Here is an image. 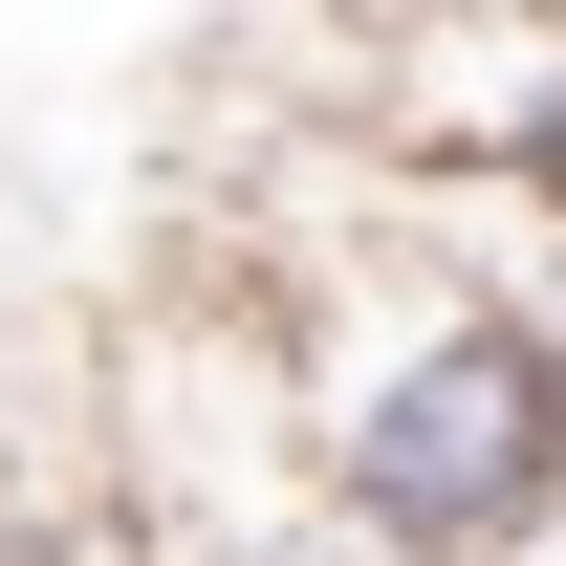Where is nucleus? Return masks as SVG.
Segmentation results:
<instances>
[{
	"instance_id": "nucleus-1",
	"label": "nucleus",
	"mask_w": 566,
	"mask_h": 566,
	"mask_svg": "<svg viewBox=\"0 0 566 566\" xmlns=\"http://www.w3.org/2000/svg\"><path fill=\"white\" fill-rule=\"evenodd\" d=\"M132 566H392V545H370V523H327V501H305V523H262V545H132Z\"/></svg>"
},
{
	"instance_id": "nucleus-2",
	"label": "nucleus",
	"mask_w": 566,
	"mask_h": 566,
	"mask_svg": "<svg viewBox=\"0 0 566 566\" xmlns=\"http://www.w3.org/2000/svg\"><path fill=\"white\" fill-rule=\"evenodd\" d=\"M523 175L566 197V44H545V109H523Z\"/></svg>"
}]
</instances>
